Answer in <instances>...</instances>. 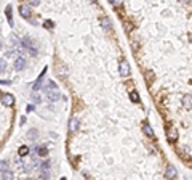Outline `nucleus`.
<instances>
[{
    "instance_id": "obj_1",
    "label": "nucleus",
    "mask_w": 192,
    "mask_h": 180,
    "mask_svg": "<svg viewBox=\"0 0 192 180\" xmlns=\"http://www.w3.org/2000/svg\"><path fill=\"white\" fill-rule=\"evenodd\" d=\"M43 90H45V95H47V98H48L50 101H58V100L61 98L59 89H58V85L53 82V80H48L47 85L43 87Z\"/></svg>"
},
{
    "instance_id": "obj_2",
    "label": "nucleus",
    "mask_w": 192,
    "mask_h": 180,
    "mask_svg": "<svg viewBox=\"0 0 192 180\" xmlns=\"http://www.w3.org/2000/svg\"><path fill=\"white\" fill-rule=\"evenodd\" d=\"M19 45L23 47V48H26L27 50V53H29L30 56H37V47H35V43L32 42V39L30 37H24V39L21 40V43Z\"/></svg>"
},
{
    "instance_id": "obj_3",
    "label": "nucleus",
    "mask_w": 192,
    "mask_h": 180,
    "mask_svg": "<svg viewBox=\"0 0 192 180\" xmlns=\"http://www.w3.org/2000/svg\"><path fill=\"white\" fill-rule=\"evenodd\" d=\"M119 73H120V76L122 77H128L130 76V64H128V61H120V64H119Z\"/></svg>"
},
{
    "instance_id": "obj_4",
    "label": "nucleus",
    "mask_w": 192,
    "mask_h": 180,
    "mask_svg": "<svg viewBox=\"0 0 192 180\" xmlns=\"http://www.w3.org/2000/svg\"><path fill=\"white\" fill-rule=\"evenodd\" d=\"M2 105L3 106H13L15 105V97L10 93H2Z\"/></svg>"
},
{
    "instance_id": "obj_5",
    "label": "nucleus",
    "mask_w": 192,
    "mask_h": 180,
    "mask_svg": "<svg viewBox=\"0 0 192 180\" xmlns=\"http://www.w3.org/2000/svg\"><path fill=\"white\" fill-rule=\"evenodd\" d=\"M15 69L16 71H24V69H26V60H24L23 56H16V60H15Z\"/></svg>"
},
{
    "instance_id": "obj_6",
    "label": "nucleus",
    "mask_w": 192,
    "mask_h": 180,
    "mask_svg": "<svg viewBox=\"0 0 192 180\" xmlns=\"http://www.w3.org/2000/svg\"><path fill=\"white\" fill-rule=\"evenodd\" d=\"M19 15L26 19H30V8L29 5H19Z\"/></svg>"
},
{
    "instance_id": "obj_7",
    "label": "nucleus",
    "mask_w": 192,
    "mask_h": 180,
    "mask_svg": "<svg viewBox=\"0 0 192 180\" xmlns=\"http://www.w3.org/2000/svg\"><path fill=\"white\" fill-rule=\"evenodd\" d=\"M167 137H168V140L170 142H176L178 140V130L174 127H170L168 129V132H167Z\"/></svg>"
},
{
    "instance_id": "obj_8",
    "label": "nucleus",
    "mask_w": 192,
    "mask_h": 180,
    "mask_svg": "<svg viewBox=\"0 0 192 180\" xmlns=\"http://www.w3.org/2000/svg\"><path fill=\"white\" fill-rule=\"evenodd\" d=\"M165 175H167V179H174V177L178 175V172H176V169H174L173 166H167Z\"/></svg>"
},
{
    "instance_id": "obj_9",
    "label": "nucleus",
    "mask_w": 192,
    "mask_h": 180,
    "mask_svg": "<svg viewBox=\"0 0 192 180\" xmlns=\"http://www.w3.org/2000/svg\"><path fill=\"white\" fill-rule=\"evenodd\" d=\"M5 16H6V19H8V24H10V26H13V13H11V5H6V8H5Z\"/></svg>"
},
{
    "instance_id": "obj_10",
    "label": "nucleus",
    "mask_w": 192,
    "mask_h": 180,
    "mask_svg": "<svg viewBox=\"0 0 192 180\" xmlns=\"http://www.w3.org/2000/svg\"><path fill=\"white\" fill-rule=\"evenodd\" d=\"M78 129V121H77V117H71V121H69V130L71 132H75Z\"/></svg>"
},
{
    "instance_id": "obj_11",
    "label": "nucleus",
    "mask_w": 192,
    "mask_h": 180,
    "mask_svg": "<svg viewBox=\"0 0 192 180\" xmlns=\"http://www.w3.org/2000/svg\"><path fill=\"white\" fill-rule=\"evenodd\" d=\"M143 130H144V134H146L147 137H150V138L154 137V132H152V129H150V125L147 124V122H146V124L143 125Z\"/></svg>"
},
{
    "instance_id": "obj_12",
    "label": "nucleus",
    "mask_w": 192,
    "mask_h": 180,
    "mask_svg": "<svg viewBox=\"0 0 192 180\" xmlns=\"http://www.w3.org/2000/svg\"><path fill=\"white\" fill-rule=\"evenodd\" d=\"M101 24H102V28H104L106 31H111V21H109L106 16H102L101 18Z\"/></svg>"
},
{
    "instance_id": "obj_13",
    "label": "nucleus",
    "mask_w": 192,
    "mask_h": 180,
    "mask_svg": "<svg viewBox=\"0 0 192 180\" xmlns=\"http://www.w3.org/2000/svg\"><path fill=\"white\" fill-rule=\"evenodd\" d=\"M183 105L186 108H192V97L191 95H186V97L183 98Z\"/></svg>"
},
{
    "instance_id": "obj_14",
    "label": "nucleus",
    "mask_w": 192,
    "mask_h": 180,
    "mask_svg": "<svg viewBox=\"0 0 192 180\" xmlns=\"http://www.w3.org/2000/svg\"><path fill=\"white\" fill-rule=\"evenodd\" d=\"M2 180H13V174L10 171H2Z\"/></svg>"
},
{
    "instance_id": "obj_15",
    "label": "nucleus",
    "mask_w": 192,
    "mask_h": 180,
    "mask_svg": "<svg viewBox=\"0 0 192 180\" xmlns=\"http://www.w3.org/2000/svg\"><path fill=\"white\" fill-rule=\"evenodd\" d=\"M19 156H21V158H23V156H27V154H29V148H27L26 147V145H23V147H19Z\"/></svg>"
},
{
    "instance_id": "obj_16",
    "label": "nucleus",
    "mask_w": 192,
    "mask_h": 180,
    "mask_svg": "<svg viewBox=\"0 0 192 180\" xmlns=\"http://www.w3.org/2000/svg\"><path fill=\"white\" fill-rule=\"evenodd\" d=\"M130 98H131L133 103H139V95H138V92H130Z\"/></svg>"
},
{
    "instance_id": "obj_17",
    "label": "nucleus",
    "mask_w": 192,
    "mask_h": 180,
    "mask_svg": "<svg viewBox=\"0 0 192 180\" xmlns=\"http://www.w3.org/2000/svg\"><path fill=\"white\" fill-rule=\"evenodd\" d=\"M37 154L39 156H47L48 154V150L45 147H37Z\"/></svg>"
},
{
    "instance_id": "obj_18",
    "label": "nucleus",
    "mask_w": 192,
    "mask_h": 180,
    "mask_svg": "<svg viewBox=\"0 0 192 180\" xmlns=\"http://www.w3.org/2000/svg\"><path fill=\"white\" fill-rule=\"evenodd\" d=\"M40 179H45V180L50 179V172H48V169H42V171H40Z\"/></svg>"
},
{
    "instance_id": "obj_19",
    "label": "nucleus",
    "mask_w": 192,
    "mask_h": 180,
    "mask_svg": "<svg viewBox=\"0 0 192 180\" xmlns=\"http://www.w3.org/2000/svg\"><path fill=\"white\" fill-rule=\"evenodd\" d=\"M30 97H32V100L35 101V103H40V101H42V98L39 97V93H37V90H32V95H30Z\"/></svg>"
},
{
    "instance_id": "obj_20",
    "label": "nucleus",
    "mask_w": 192,
    "mask_h": 180,
    "mask_svg": "<svg viewBox=\"0 0 192 180\" xmlns=\"http://www.w3.org/2000/svg\"><path fill=\"white\" fill-rule=\"evenodd\" d=\"M43 28H47V29H53V21H50V19H47V21L43 23Z\"/></svg>"
},
{
    "instance_id": "obj_21",
    "label": "nucleus",
    "mask_w": 192,
    "mask_h": 180,
    "mask_svg": "<svg viewBox=\"0 0 192 180\" xmlns=\"http://www.w3.org/2000/svg\"><path fill=\"white\" fill-rule=\"evenodd\" d=\"M0 166H2V167H0L2 171H8V162H6L5 159H2V162H0Z\"/></svg>"
},
{
    "instance_id": "obj_22",
    "label": "nucleus",
    "mask_w": 192,
    "mask_h": 180,
    "mask_svg": "<svg viewBox=\"0 0 192 180\" xmlns=\"http://www.w3.org/2000/svg\"><path fill=\"white\" fill-rule=\"evenodd\" d=\"M27 137H29V138H32V140H34V138L37 137V130H30L29 134H27Z\"/></svg>"
},
{
    "instance_id": "obj_23",
    "label": "nucleus",
    "mask_w": 192,
    "mask_h": 180,
    "mask_svg": "<svg viewBox=\"0 0 192 180\" xmlns=\"http://www.w3.org/2000/svg\"><path fill=\"white\" fill-rule=\"evenodd\" d=\"M40 169H50V161L47 159L45 162H42V166H40Z\"/></svg>"
},
{
    "instance_id": "obj_24",
    "label": "nucleus",
    "mask_w": 192,
    "mask_h": 180,
    "mask_svg": "<svg viewBox=\"0 0 192 180\" xmlns=\"http://www.w3.org/2000/svg\"><path fill=\"white\" fill-rule=\"evenodd\" d=\"M40 2H42V0H29V3H30L32 6H39Z\"/></svg>"
},
{
    "instance_id": "obj_25",
    "label": "nucleus",
    "mask_w": 192,
    "mask_h": 180,
    "mask_svg": "<svg viewBox=\"0 0 192 180\" xmlns=\"http://www.w3.org/2000/svg\"><path fill=\"white\" fill-rule=\"evenodd\" d=\"M109 2H111L114 6H119V5H122V2H123V0H109Z\"/></svg>"
},
{
    "instance_id": "obj_26",
    "label": "nucleus",
    "mask_w": 192,
    "mask_h": 180,
    "mask_svg": "<svg viewBox=\"0 0 192 180\" xmlns=\"http://www.w3.org/2000/svg\"><path fill=\"white\" fill-rule=\"evenodd\" d=\"M181 3H184V5H192V0H181Z\"/></svg>"
},
{
    "instance_id": "obj_27",
    "label": "nucleus",
    "mask_w": 192,
    "mask_h": 180,
    "mask_svg": "<svg viewBox=\"0 0 192 180\" xmlns=\"http://www.w3.org/2000/svg\"><path fill=\"white\" fill-rule=\"evenodd\" d=\"M30 111H34V105H29V106H27V113H30Z\"/></svg>"
},
{
    "instance_id": "obj_28",
    "label": "nucleus",
    "mask_w": 192,
    "mask_h": 180,
    "mask_svg": "<svg viewBox=\"0 0 192 180\" xmlns=\"http://www.w3.org/2000/svg\"><path fill=\"white\" fill-rule=\"evenodd\" d=\"M2 73H5V60H2Z\"/></svg>"
},
{
    "instance_id": "obj_29",
    "label": "nucleus",
    "mask_w": 192,
    "mask_h": 180,
    "mask_svg": "<svg viewBox=\"0 0 192 180\" xmlns=\"http://www.w3.org/2000/svg\"><path fill=\"white\" fill-rule=\"evenodd\" d=\"M91 2H93V3H96V2H98V0H91Z\"/></svg>"
}]
</instances>
